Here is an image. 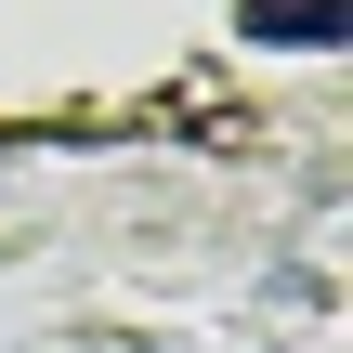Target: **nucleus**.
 <instances>
[{
  "mask_svg": "<svg viewBox=\"0 0 353 353\" xmlns=\"http://www.w3.org/2000/svg\"><path fill=\"white\" fill-rule=\"evenodd\" d=\"M249 39H288V52H327V39H341V0H249Z\"/></svg>",
  "mask_w": 353,
  "mask_h": 353,
  "instance_id": "f257e3e1",
  "label": "nucleus"
}]
</instances>
